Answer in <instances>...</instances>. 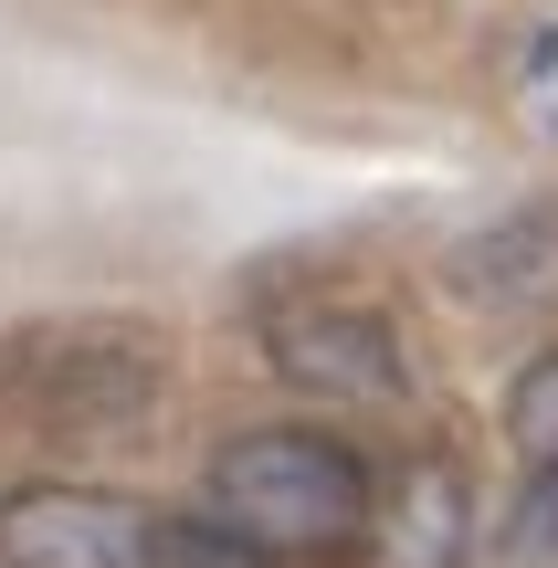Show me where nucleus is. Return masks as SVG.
Returning <instances> with one entry per match:
<instances>
[{"label": "nucleus", "mask_w": 558, "mask_h": 568, "mask_svg": "<svg viewBox=\"0 0 558 568\" xmlns=\"http://www.w3.org/2000/svg\"><path fill=\"white\" fill-rule=\"evenodd\" d=\"M169 379L180 358L138 316H32L0 337V410L53 443H138L169 410Z\"/></svg>", "instance_id": "1"}, {"label": "nucleus", "mask_w": 558, "mask_h": 568, "mask_svg": "<svg viewBox=\"0 0 558 568\" xmlns=\"http://www.w3.org/2000/svg\"><path fill=\"white\" fill-rule=\"evenodd\" d=\"M201 516L243 527L253 548L306 558V548H348L369 537V464H358L337 432H243V443L211 453L201 474Z\"/></svg>", "instance_id": "2"}, {"label": "nucleus", "mask_w": 558, "mask_h": 568, "mask_svg": "<svg viewBox=\"0 0 558 568\" xmlns=\"http://www.w3.org/2000/svg\"><path fill=\"white\" fill-rule=\"evenodd\" d=\"M264 358H274V379L306 389V400H400V389H412L390 316H379V305H348V295L274 305L264 316Z\"/></svg>", "instance_id": "3"}, {"label": "nucleus", "mask_w": 558, "mask_h": 568, "mask_svg": "<svg viewBox=\"0 0 558 568\" xmlns=\"http://www.w3.org/2000/svg\"><path fill=\"white\" fill-rule=\"evenodd\" d=\"M0 568H159V516L105 485L0 495Z\"/></svg>", "instance_id": "4"}, {"label": "nucleus", "mask_w": 558, "mask_h": 568, "mask_svg": "<svg viewBox=\"0 0 558 568\" xmlns=\"http://www.w3.org/2000/svg\"><path fill=\"white\" fill-rule=\"evenodd\" d=\"M390 558L400 568H464V485L454 474H412V495H400V527H390Z\"/></svg>", "instance_id": "5"}, {"label": "nucleus", "mask_w": 558, "mask_h": 568, "mask_svg": "<svg viewBox=\"0 0 558 568\" xmlns=\"http://www.w3.org/2000/svg\"><path fill=\"white\" fill-rule=\"evenodd\" d=\"M506 443L527 453V464H558V347L517 368V389H506Z\"/></svg>", "instance_id": "6"}, {"label": "nucleus", "mask_w": 558, "mask_h": 568, "mask_svg": "<svg viewBox=\"0 0 558 568\" xmlns=\"http://www.w3.org/2000/svg\"><path fill=\"white\" fill-rule=\"evenodd\" d=\"M159 568H274V548H253L222 516H159Z\"/></svg>", "instance_id": "7"}, {"label": "nucleus", "mask_w": 558, "mask_h": 568, "mask_svg": "<svg viewBox=\"0 0 558 568\" xmlns=\"http://www.w3.org/2000/svg\"><path fill=\"white\" fill-rule=\"evenodd\" d=\"M558 558V464H527L517 506H506V568H548Z\"/></svg>", "instance_id": "8"}, {"label": "nucleus", "mask_w": 558, "mask_h": 568, "mask_svg": "<svg viewBox=\"0 0 558 568\" xmlns=\"http://www.w3.org/2000/svg\"><path fill=\"white\" fill-rule=\"evenodd\" d=\"M517 95H527V116L558 138V21H538V32H527V53H517Z\"/></svg>", "instance_id": "9"}]
</instances>
